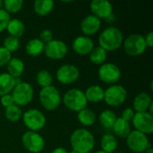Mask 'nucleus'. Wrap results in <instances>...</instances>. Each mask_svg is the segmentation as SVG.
<instances>
[{
	"label": "nucleus",
	"instance_id": "16",
	"mask_svg": "<svg viewBox=\"0 0 153 153\" xmlns=\"http://www.w3.org/2000/svg\"><path fill=\"white\" fill-rule=\"evenodd\" d=\"M152 99L151 95L145 91L138 93L133 100V109L135 113L149 112L152 115Z\"/></svg>",
	"mask_w": 153,
	"mask_h": 153
},
{
	"label": "nucleus",
	"instance_id": "42",
	"mask_svg": "<svg viewBox=\"0 0 153 153\" xmlns=\"http://www.w3.org/2000/svg\"><path fill=\"white\" fill-rule=\"evenodd\" d=\"M94 153H106L105 152H103V151H101V150H100V151H97V152H95Z\"/></svg>",
	"mask_w": 153,
	"mask_h": 153
},
{
	"label": "nucleus",
	"instance_id": "1",
	"mask_svg": "<svg viewBox=\"0 0 153 153\" xmlns=\"http://www.w3.org/2000/svg\"><path fill=\"white\" fill-rule=\"evenodd\" d=\"M73 151L78 153H90L95 147V137L85 128H77L70 136Z\"/></svg>",
	"mask_w": 153,
	"mask_h": 153
},
{
	"label": "nucleus",
	"instance_id": "20",
	"mask_svg": "<svg viewBox=\"0 0 153 153\" xmlns=\"http://www.w3.org/2000/svg\"><path fill=\"white\" fill-rule=\"evenodd\" d=\"M24 69V62L18 57H12L11 60L6 65L7 74L14 79L20 78L22 75Z\"/></svg>",
	"mask_w": 153,
	"mask_h": 153
},
{
	"label": "nucleus",
	"instance_id": "29",
	"mask_svg": "<svg viewBox=\"0 0 153 153\" xmlns=\"http://www.w3.org/2000/svg\"><path fill=\"white\" fill-rule=\"evenodd\" d=\"M107 57H108V52L102 48H100V46L94 47V48L89 54L90 61L96 65H101L104 63H106Z\"/></svg>",
	"mask_w": 153,
	"mask_h": 153
},
{
	"label": "nucleus",
	"instance_id": "21",
	"mask_svg": "<svg viewBox=\"0 0 153 153\" xmlns=\"http://www.w3.org/2000/svg\"><path fill=\"white\" fill-rule=\"evenodd\" d=\"M112 130L114 132L115 136L121 138V139H126L132 131L130 123L122 119L121 117L117 118V120L112 127Z\"/></svg>",
	"mask_w": 153,
	"mask_h": 153
},
{
	"label": "nucleus",
	"instance_id": "10",
	"mask_svg": "<svg viewBox=\"0 0 153 153\" xmlns=\"http://www.w3.org/2000/svg\"><path fill=\"white\" fill-rule=\"evenodd\" d=\"M121 75L122 74L120 68L114 63H104L100 65L98 71L99 79L102 82L109 85L117 84L120 80Z\"/></svg>",
	"mask_w": 153,
	"mask_h": 153
},
{
	"label": "nucleus",
	"instance_id": "28",
	"mask_svg": "<svg viewBox=\"0 0 153 153\" xmlns=\"http://www.w3.org/2000/svg\"><path fill=\"white\" fill-rule=\"evenodd\" d=\"M77 119L83 126H91L95 124L97 117L92 110L86 108L77 113Z\"/></svg>",
	"mask_w": 153,
	"mask_h": 153
},
{
	"label": "nucleus",
	"instance_id": "11",
	"mask_svg": "<svg viewBox=\"0 0 153 153\" xmlns=\"http://www.w3.org/2000/svg\"><path fill=\"white\" fill-rule=\"evenodd\" d=\"M126 140L128 149L134 153H143L152 147L147 135L135 130H132Z\"/></svg>",
	"mask_w": 153,
	"mask_h": 153
},
{
	"label": "nucleus",
	"instance_id": "45",
	"mask_svg": "<svg viewBox=\"0 0 153 153\" xmlns=\"http://www.w3.org/2000/svg\"><path fill=\"white\" fill-rule=\"evenodd\" d=\"M115 153H125V152H115Z\"/></svg>",
	"mask_w": 153,
	"mask_h": 153
},
{
	"label": "nucleus",
	"instance_id": "24",
	"mask_svg": "<svg viewBox=\"0 0 153 153\" xmlns=\"http://www.w3.org/2000/svg\"><path fill=\"white\" fill-rule=\"evenodd\" d=\"M6 31L8 32L9 36H13L15 38H21L25 32V25L22 21L17 18H13L10 20L7 24Z\"/></svg>",
	"mask_w": 153,
	"mask_h": 153
},
{
	"label": "nucleus",
	"instance_id": "14",
	"mask_svg": "<svg viewBox=\"0 0 153 153\" xmlns=\"http://www.w3.org/2000/svg\"><path fill=\"white\" fill-rule=\"evenodd\" d=\"M132 124L135 131L145 135L152 134L153 133V116L149 112L135 113Z\"/></svg>",
	"mask_w": 153,
	"mask_h": 153
},
{
	"label": "nucleus",
	"instance_id": "8",
	"mask_svg": "<svg viewBox=\"0 0 153 153\" xmlns=\"http://www.w3.org/2000/svg\"><path fill=\"white\" fill-rule=\"evenodd\" d=\"M127 91L121 84H113L108 87L104 92V101L109 107H118L126 102Z\"/></svg>",
	"mask_w": 153,
	"mask_h": 153
},
{
	"label": "nucleus",
	"instance_id": "34",
	"mask_svg": "<svg viewBox=\"0 0 153 153\" xmlns=\"http://www.w3.org/2000/svg\"><path fill=\"white\" fill-rule=\"evenodd\" d=\"M11 20V16L3 8L0 9V33L6 30L7 24Z\"/></svg>",
	"mask_w": 153,
	"mask_h": 153
},
{
	"label": "nucleus",
	"instance_id": "41",
	"mask_svg": "<svg viewBox=\"0 0 153 153\" xmlns=\"http://www.w3.org/2000/svg\"><path fill=\"white\" fill-rule=\"evenodd\" d=\"M143 153H153V150H152V147H150V148H148L145 152Z\"/></svg>",
	"mask_w": 153,
	"mask_h": 153
},
{
	"label": "nucleus",
	"instance_id": "37",
	"mask_svg": "<svg viewBox=\"0 0 153 153\" xmlns=\"http://www.w3.org/2000/svg\"><path fill=\"white\" fill-rule=\"evenodd\" d=\"M134 115H135V112L134 111V109L132 108H126V109H124L122 111V114H121L120 117L122 119H124V120L130 123V122H132Z\"/></svg>",
	"mask_w": 153,
	"mask_h": 153
},
{
	"label": "nucleus",
	"instance_id": "9",
	"mask_svg": "<svg viewBox=\"0 0 153 153\" xmlns=\"http://www.w3.org/2000/svg\"><path fill=\"white\" fill-rule=\"evenodd\" d=\"M22 144L26 151L30 153H41L46 143L41 134L37 132L27 131L22 136Z\"/></svg>",
	"mask_w": 153,
	"mask_h": 153
},
{
	"label": "nucleus",
	"instance_id": "4",
	"mask_svg": "<svg viewBox=\"0 0 153 153\" xmlns=\"http://www.w3.org/2000/svg\"><path fill=\"white\" fill-rule=\"evenodd\" d=\"M39 103L47 111H55L62 102V97L58 89L53 85L42 88L39 94Z\"/></svg>",
	"mask_w": 153,
	"mask_h": 153
},
{
	"label": "nucleus",
	"instance_id": "15",
	"mask_svg": "<svg viewBox=\"0 0 153 153\" xmlns=\"http://www.w3.org/2000/svg\"><path fill=\"white\" fill-rule=\"evenodd\" d=\"M91 14L100 20H107L113 14V5L108 0H93L90 4Z\"/></svg>",
	"mask_w": 153,
	"mask_h": 153
},
{
	"label": "nucleus",
	"instance_id": "32",
	"mask_svg": "<svg viewBox=\"0 0 153 153\" xmlns=\"http://www.w3.org/2000/svg\"><path fill=\"white\" fill-rule=\"evenodd\" d=\"M23 5L22 0H5L3 1L4 10L7 13H16L21 11Z\"/></svg>",
	"mask_w": 153,
	"mask_h": 153
},
{
	"label": "nucleus",
	"instance_id": "5",
	"mask_svg": "<svg viewBox=\"0 0 153 153\" xmlns=\"http://www.w3.org/2000/svg\"><path fill=\"white\" fill-rule=\"evenodd\" d=\"M22 123L28 131L39 133L42 130L47 123L46 116L38 108H30L22 113Z\"/></svg>",
	"mask_w": 153,
	"mask_h": 153
},
{
	"label": "nucleus",
	"instance_id": "25",
	"mask_svg": "<svg viewBox=\"0 0 153 153\" xmlns=\"http://www.w3.org/2000/svg\"><path fill=\"white\" fill-rule=\"evenodd\" d=\"M15 79L7 73L0 74V97L10 94L15 87Z\"/></svg>",
	"mask_w": 153,
	"mask_h": 153
},
{
	"label": "nucleus",
	"instance_id": "35",
	"mask_svg": "<svg viewBox=\"0 0 153 153\" xmlns=\"http://www.w3.org/2000/svg\"><path fill=\"white\" fill-rule=\"evenodd\" d=\"M12 58V53L6 50L3 46L0 47V67H3L8 64Z\"/></svg>",
	"mask_w": 153,
	"mask_h": 153
},
{
	"label": "nucleus",
	"instance_id": "44",
	"mask_svg": "<svg viewBox=\"0 0 153 153\" xmlns=\"http://www.w3.org/2000/svg\"><path fill=\"white\" fill-rule=\"evenodd\" d=\"M68 153H78V152H74V151H72V152H68Z\"/></svg>",
	"mask_w": 153,
	"mask_h": 153
},
{
	"label": "nucleus",
	"instance_id": "17",
	"mask_svg": "<svg viewBox=\"0 0 153 153\" xmlns=\"http://www.w3.org/2000/svg\"><path fill=\"white\" fill-rule=\"evenodd\" d=\"M72 48L77 55L89 56V54L94 48V43L90 37L81 35L73 40Z\"/></svg>",
	"mask_w": 153,
	"mask_h": 153
},
{
	"label": "nucleus",
	"instance_id": "2",
	"mask_svg": "<svg viewBox=\"0 0 153 153\" xmlns=\"http://www.w3.org/2000/svg\"><path fill=\"white\" fill-rule=\"evenodd\" d=\"M99 46L107 52H114L117 50L124 41L122 31L114 26L105 28L99 36Z\"/></svg>",
	"mask_w": 153,
	"mask_h": 153
},
{
	"label": "nucleus",
	"instance_id": "18",
	"mask_svg": "<svg viewBox=\"0 0 153 153\" xmlns=\"http://www.w3.org/2000/svg\"><path fill=\"white\" fill-rule=\"evenodd\" d=\"M101 27V20L92 14L86 15L81 22L80 28L84 36L90 37L95 35Z\"/></svg>",
	"mask_w": 153,
	"mask_h": 153
},
{
	"label": "nucleus",
	"instance_id": "38",
	"mask_svg": "<svg viewBox=\"0 0 153 153\" xmlns=\"http://www.w3.org/2000/svg\"><path fill=\"white\" fill-rule=\"evenodd\" d=\"M0 104H1L4 108L10 107V106H12V105H13L14 102H13V99L11 93L0 97Z\"/></svg>",
	"mask_w": 153,
	"mask_h": 153
},
{
	"label": "nucleus",
	"instance_id": "23",
	"mask_svg": "<svg viewBox=\"0 0 153 153\" xmlns=\"http://www.w3.org/2000/svg\"><path fill=\"white\" fill-rule=\"evenodd\" d=\"M55 3L51 0H36L33 4V9L37 15L45 17L54 9Z\"/></svg>",
	"mask_w": 153,
	"mask_h": 153
},
{
	"label": "nucleus",
	"instance_id": "7",
	"mask_svg": "<svg viewBox=\"0 0 153 153\" xmlns=\"http://www.w3.org/2000/svg\"><path fill=\"white\" fill-rule=\"evenodd\" d=\"M11 95L15 105L20 108L26 107L34 98V89L29 82H22L21 83L15 85L11 92Z\"/></svg>",
	"mask_w": 153,
	"mask_h": 153
},
{
	"label": "nucleus",
	"instance_id": "27",
	"mask_svg": "<svg viewBox=\"0 0 153 153\" xmlns=\"http://www.w3.org/2000/svg\"><path fill=\"white\" fill-rule=\"evenodd\" d=\"M117 117L116 113L110 109H105L100 112L99 116V122L106 129H112Z\"/></svg>",
	"mask_w": 153,
	"mask_h": 153
},
{
	"label": "nucleus",
	"instance_id": "30",
	"mask_svg": "<svg viewBox=\"0 0 153 153\" xmlns=\"http://www.w3.org/2000/svg\"><path fill=\"white\" fill-rule=\"evenodd\" d=\"M53 81H54V79H53L51 73L47 69H42V70L39 71L37 75H36L37 84L41 89L51 86L53 83Z\"/></svg>",
	"mask_w": 153,
	"mask_h": 153
},
{
	"label": "nucleus",
	"instance_id": "22",
	"mask_svg": "<svg viewBox=\"0 0 153 153\" xmlns=\"http://www.w3.org/2000/svg\"><path fill=\"white\" fill-rule=\"evenodd\" d=\"M44 48H45V44L39 38H34L30 39L25 46L26 54L30 56H40L42 53H44Z\"/></svg>",
	"mask_w": 153,
	"mask_h": 153
},
{
	"label": "nucleus",
	"instance_id": "26",
	"mask_svg": "<svg viewBox=\"0 0 153 153\" xmlns=\"http://www.w3.org/2000/svg\"><path fill=\"white\" fill-rule=\"evenodd\" d=\"M100 147L101 151L106 153H115L118 147L117 138L114 134H104L100 140Z\"/></svg>",
	"mask_w": 153,
	"mask_h": 153
},
{
	"label": "nucleus",
	"instance_id": "31",
	"mask_svg": "<svg viewBox=\"0 0 153 153\" xmlns=\"http://www.w3.org/2000/svg\"><path fill=\"white\" fill-rule=\"evenodd\" d=\"M4 117L8 121L12 123H15L22 119V110L20 107L13 104L4 109Z\"/></svg>",
	"mask_w": 153,
	"mask_h": 153
},
{
	"label": "nucleus",
	"instance_id": "3",
	"mask_svg": "<svg viewBox=\"0 0 153 153\" xmlns=\"http://www.w3.org/2000/svg\"><path fill=\"white\" fill-rule=\"evenodd\" d=\"M62 102L67 109L77 113L86 108L88 105L84 91L76 88L70 89L65 91L62 98Z\"/></svg>",
	"mask_w": 153,
	"mask_h": 153
},
{
	"label": "nucleus",
	"instance_id": "19",
	"mask_svg": "<svg viewBox=\"0 0 153 153\" xmlns=\"http://www.w3.org/2000/svg\"><path fill=\"white\" fill-rule=\"evenodd\" d=\"M105 90L100 85H91L84 91L86 100L91 103H100L104 100Z\"/></svg>",
	"mask_w": 153,
	"mask_h": 153
},
{
	"label": "nucleus",
	"instance_id": "40",
	"mask_svg": "<svg viewBox=\"0 0 153 153\" xmlns=\"http://www.w3.org/2000/svg\"><path fill=\"white\" fill-rule=\"evenodd\" d=\"M50 153H68L67 150L63 148V147H57L56 149H54Z\"/></svg>",
	"mask_w": 153,
	"mask_h": 153
},
{
	"label": "nucleus",
	"instance_id": "43",
	"mask_svg": "<svg viewBox=\"0 0 153 153\" xmlns=\"http://www.w3.org/2000/svg\"><path fill=\"white\" fill-rule=\"evenodd\" d=\"M2 8H3V1L0 0V9H2Z\"/></svg>",
	"mask_w": 153,
	"mask_h": 153
},
{
	"label": "nucleus",
	"instance_id": "6",
	"mask_svg": "<svg viewBox=\"0 0 153 153\" xmlns=\"http://www.w3.org/2000/svg\"><path fill=\"white\" fill-rule=\"evenodd\" d=\"M122 46L125 52L130 56H139L147 49L144 36L138 33L128 35L124 39Z\"/></svg>",
	"mask_w": 153,
	"mask_h": 153
},
{
	"label": "nucleus",
	"instance_id": "36",
	"mask_svg": "<svg viewBox=\"0 0 153 153\" xmlns=\"http://www.w3.org/2000/svg\"><path fill=\"white\" fill-rule=\"evenodd\" d=\"M44 44L48 43L49 41H51L52 39H54V36H53V32L49 30V29H45L43 30L40 34H39V38Z\"/></svg>",
	"mask_w": 153,
	"mask_h": 153
},
{
	"label": "nucleus",
	"instance_id": "12",
	"mask_svg": "<svg viewBox=\"0 0 153 153\" xmlns=\"http://www.w3.org/2000/svg\"><path fill=\"white\" fill-rule=\"evenodd\" d=\"M80 71L77 66L72 64H65L59 66L56 72V79L58 82L69 85L78 81Z\"/></svg>",
	"mask_w": 153,
	"mask_h": 153
},
{
	"label": "nucleus",
	"instance_id": "13",
	"mask_svg": "<svg viewBox=\"0 0 153 153\" xmlns=\"http://www.w3.org/2000/svg\"><path fill=\"white\" fill-rule=\"evenodd\" d=\"M68 48L65 41L60 39H52L45 44L44 54L46 56L52 60H60L66 56Z\"/></svg>",
	"mask_w": 153,
	"mask_h": 153
},
{
	"label": "nucleus",
	"instance_id": "33",
	"mask_svg": "<svg viewBox=\"0 0 153 153\" xmlns=\"http://www.w3.org/2000/svg\"><path fill=\"white\" fill-rule=\"evenodd\" d=\"M20 45H21L20 39L13 36H7L4 39V42H3V47L6 50H8L10 53L15 52L16 50H18L20 48Z\"/></svg>",
	"mask_w": 153,
	"mask_h": 153
},
{
	"label": "nucleus",
	"instance_id": "39",
	"mask_svg": "<svg viewBox=\"0 0 153 153\" xmlns=\"http://www.w3.org/2000/svg\"><path fill=\"white\" fill-rule=\"evenodd\" d=\"M144 39H145V43L147 48H152L153 47V32L150 31L148 32L145 36H144Z\"/></svg>",
	"mask_w": 153,
	"mask_h": 153
}]
</instances>
